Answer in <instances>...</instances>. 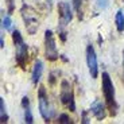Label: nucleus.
<instances>
[{
    "mask_svg": "<svg viewBox=\"0 0 124 124\" xmlns=\"http://www.w3.org/2000/svg\"><path fill=\"white\" fill-rule=\"evenodd\" d=\"M101 89L108 109L113 113H116L117 102H116V99H115V86H113V82H112L109 74L105 73V71L101 74Z\"/></svg>",
    "mask_w": 124,
    "mask_h": 124,
    "instance_id": "nucleus-1",
    "label": "nucleus"
},
{
    "mask_svg": "<svg viewBox=\"0 0 124 124\" xmlns=\"http://www.w3.org/2000/svg\"><path fill=\"white\" fill-rule=\"evenodd\" d=\"M12 40L15 45V58H16V63L20 68L24 69L26 62H27V55H28V47L27 43L24 42L22 34L18 30H15L12 32Z\"/></svg>",
    "mask_w": 124,
    "mask_h": 124,
    "instance_id": "nucleus-2",
    "label": "nucleus"
},
{
    "mask_svg": "<svg viewBox=\"0 0 124 124\" xmlns=\"http://www.w3.org/2000/svg\"><path fill=\"white\" fill-rule=\"evenodd\" d=\"M71 7L68 1H59L58 3V14H59V30H61V38L62 40H65L66 37H65V30L63 28L71 22L73 19V12H71Z\"/></svg>",
    "mask_w": 124,
    "mask_h": 124,
    "instance_id": "nucleus-3",
    "label": "nucleus"
},
{
    "mask_svg": "<svg viewBox=\"0 0 124 124\" xmlns=\"http://www.w3.org/2000/svg\"><path fill=\"white\" fill-rule=\"evenodd\" d=\"M38 102H39V113L40 116L43 117L45 121H49L50 119L54 116V109L51 107L49 101V97H47V93L45 86H39L38 90Z\"/></svg>",
    "mask_w": 124,
    "mask_h": 124,
    "instance_id": "nucleus-4",
    "label": "nucleus"
},
{
    "mask_svg": "<svg viewBox=\"0 0 124 124\" xmlns=\"http://www.w3.org/2000/svg\"><path fill=\"white\" fill-rule=\"evenodd\" d=\"M22 18L24 20V26L26 30L28 31L30 35H34L38 30V18H37V12L28 6H23L22 7Z\"/></svg>",
    "mask_w": 124,
    "mask_h": 124,
    "instance_id": "nucleus-5",
    "label": "nucleus"
},
{
    "mask_svg": "<svg viewBox=\"0 0 124 124\" xmlns=\"http://www.w3.org/2000/svg\"><path fill=\"white\" fill-rule=\"evenodd\" d=\"M45 55L49 61H57L58 59V49L55 45V38L51 30L45 31Z\"/></svg>",
    "mask_w": 124,
    "mask_h": 124,
    "instance_id": "nucleus-6",
    "label": "nucleus"
},
{
    "mask_svg": "<svg viewBox=\"0 0 124 124\" xmlns=\"http://www.w3.org/2000/svg\"><path fill=\"white\" fill-rule=\"evenodd\" d=\"M61 101L63 105H66L70 111H76V105H74V99H73V92H71L70 84L66 80H63L61 82V93H59Z\"/></svg>",
    "mask_w": 124,
    "mask_h": 124,
    "instance_id": "nucleus-7",
    "label": "nucleus"
},
{
    "mask_svg": "<svg viewBox=\"0 0 124 124\" xmlns=\"http://www.w3.org/2000/svg\"><path fill=\"white\" fill-rule=\"evenodd\" d=\"M86 65H88V70H89L90 77L93 80H96L99 77V62H97L96 51H94L92 45H89L86 47Z\"/></svg>",
    "mask_w": 124,
    "mask_h": 124,
    "instance_id": "nucleus-8",
    "label": "nucleus"
},
{
    "mask_svg": "<svg viewBox=\"0 0 124 124\" xmlns=\"http://www.w3.org/2000/svg\"><path fill=\"white\" fill-rule=\"evenodd\" d=\"M90 112L93 113V116L97 119V120H102V119L107 116V105L101 100H96V101L92 102L90 105Z\"/></svg>",
    "mask_w": 124,
    "mask_h": 124,
    "instance_id": "nucleus-9",
    "label": "nucleus"
},
{
    "mask_svg": "<svg viewBox=\"0 0 124 124\" xmlns=\"http://www.w3.org/2000/svg\"><path fill=\"white\" fill-rule=\"evenodd\" d=\"M42 73H43V62L37 59L34 63V68H32V73H31V81L34 85H38L42 77Z\"/></svg>",
    "mask_w": 124,
    "mask_h": 124,
    "instance_id": "nucleus-10",
    "label": "nucleus"
},
{
    "mask_svg": "<svg viewBox=\"0 0 124 124\" xmlns=\"http://www.w3.org/2000/svg\"><path fill=\"white\" fill-rule=\"evenodd\" d=\"M22 107H23V116H24V121L27 124H32L34 123V116L31 112V107H30V100L27 96H24L22 99Z\"/></svg>",
    "mask_w": 124,
    "mask_h": 124,
    "instance_id": "nucleus-11",
    "label": "nucleus"
},
{
    "mask_svg": "<svg viewBox=\"0 0 124 124\" xmlns=\"http://www.w3.org/2000/svg\"><path fill=\"white\" fill-rule=\"evenodd\" d=\"M115 24L119 32H123L124 31V11L123 9H119L115 15Z\"/></svg>",
    "mask_w": 124,
    "mask_h": 124,
    "instance_id": "nucleus-12",
    "label": "nucleus"
},
{
    "mask_svg": "<svg viewBox=\"0 0 124 124\" xmlns=\"http://www.w3.org/2000/svg\"><path fill=\"white\" fill-rule=\"evenodd\" d=\"M0 121L1 123H7L8 121V113H7L6 102H4L3 97H0Z\"/></svg>",
    "mask_w": 124,
    "mask_h": 124,
    "instance_id": "nucleus-13",
    "label": "nucleus"
},
{
    "mask_svg": "<svg viewBox=\"0 0 124 124\" xmlns=\"http://www.w3.org/2000/svg\"><path fill=\"white\" fill-rule=\"evenodd\" d=\"M11 26H12V20H11L9 15H3V18H1V28L3 30H11Z\"/></svg>",
    "mask_w": 124,
    "mask_h": 124,
    "instance_id": "nucleus-14",
    "label": "nucleus"
},
{
    "mask_svg": "<svg viewBox=\"0 0 124 124\" xmlns=\"http://www.w3.org/2000/svg\"><path fill=\"white\" fill-rule=\"evenodd\" d=\"M81 4H82V0H71V6H73V9L80 15L81 12Z\"/></svg>",
    "mask_w": 124,
    "mask_h": 124,
    "instance_id": "nucleus-15",
    "label": "nucleus"
},
{
    "mask_svg": "<svg viewBox=\"0 0 124 124\" xmlns=\"http://www.w3.org/2000/svg\"><path fill=\"white\" fill-rule=\"evenodd\" d=\"M7 8H8V14H12L15 9V0H6Z\"/></svg>",
    "mask_w": 124,
    "mask_h": 124,
    "instance_id": "nucleus-16",
    "label": "nucleus"
},
{
    "mask_svg": "<svg viewBox=\"0 0 124 124\" xmlns=\"http://www.w3.org/2000/svg\"><path fill=\"white\" fill-rule=\"evenodd\" d=\"M96 1H97V6L101 9L108 8V6H109V0H96Z\"/></svg>",
    "mask_w": 124,
    "mask_h": 124,
    "instance_id": "nucleus-17",
    "label": "nucleus"
},
{
    "mask_svg": "<svg viewBox=\"0 0 124 124\" xmlns=\"http://www.w3.org/2000/svg\"><path fill=\"white\" fill-rule=\"evenodd\" d=\"M58 121L59 123H71L70 117H68V115H61L58 117Z\"/></svg>",
    "mask_w": 124,
    "mask_h": 124,
    "instance_id": "nucleus-18",
    "label": "nucleus"
},
{
    "mask_svg": "<svg viewBox=\"0 0 124 124\" xmlns=\"http://www.w3.org/2000/svg\"><path fill=\"white\" fill-rule=\"evenodd\" d=\"M82 123H89V119L86 117V113L82 112Z\"/></svg>",
    "mask_w": 124,
    "mask_h": 124,
    "instance_id": "nucleus-19",
    "label": "nucleus"
},
{
    "mask_svg": "<svg viewBox=\"0 0 124 124\" xmlns=\"http://www.w3.org/2000/svg\"><path fill=\"white\" fill-rule=\"evenodd\" d=\"M0 47H1V49H4V38H3V35H1V37H0Z\"/></svg>",
    "mask_w": 124,
    "mask_h": 124,
    "instance_id": "nucleus-20",
    "label": "nucleus"
},
{
    "mask_svg": "<svg viewBox=\"0 0 124 124\" xmlns=\"http://www.w3.org/2000/svg\"><path fill=\"white\" fill-rule=\"evenodd\" d=\"M123 69H124V53H123Z\"/></svg>",
    "mask_w": 124,
    "mask_h": 124,
    "instance_id": "nucleus-21",
    "label": "nucleus"
}]
</instances>
